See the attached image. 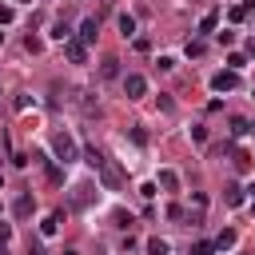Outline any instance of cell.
<instances>
[{"mask_svg":"<svg viewBox=\"0 0 255 255\" xmlns=\"http://www.w3.org/2000/svg\"><path fill=\"white\" fill-rule=\"evenodd\" d=\"M243 64H247V60H243V56H239V52H231V56H227V68H235V72H239V68H243Z\"/></svg>","mask_w":255,"mask_h":255,"instance_id":"25","label":"cell"},{"mask_svg":"<svg viewBox=\"0 0 255 255\" xmlns=\"http://www.w3.org/2000/svg\"><path fill=\"white\" fill-rule=\"evenodd\" d=\"M0 183H4V175H0Z\"/></svg>","mask_w":255,"mask_h":255,"instance_id":"31","label":"cell"},{"mask_svg":"<svg viewBox=\"0 0 255 255\" xmlns=\"http://www.w3.org/2000/svg\"><path fill=\"white\" fill-rule=\"evenodd\" d=\"M147 255H167V239L151 235V239H147Z\"/></svg>","mask_w":255,"mask_h":255,"instance_id":"16","label":"cell"},{"mask_svg":"<svg viewBox=\"0 0 255 255\" xmlns=\"http://www.w3.org/2000/svg\"><path fill=\"white\" fill-rule=\"evenodd\" d=\"M215 247H219V251H223V247H235V231H219V235H215Z\"/></svg>","mask_w":255,"mask_h":255,"instance_id":"21","label":"cell"},{"mask_svg":"<svg viewBox=\"0 0 255 255\" xmlns=\"http://www.w3.org/2000/svg\"><path fill=\"white\" fill-rule=\"evenodd\" d=\"M219 28V12H207L203 20H199V32H215Z\"/></svg>","mask_w":255,"mask_h":255,"instance_id":"17","label":"cell"},{"mask_svg":"<svg viewBox=\"0 0 255 255\" xmlns=\"http://www.w3.org/2000/svg\"><path fill=\"white\" fill-rule=\"evenodd\" d=\"M96 171H100V179H104V187H108V191H120V183H124V179H120V171H116V167H112L108 159H104V163H100Z\"/></svg>","mask_w":255,"mask_h":255,"instance_id":"5","label":"cell"},{"mask_svg":"<svg viewBox=\"0 0 255 255\" xmlns=\"http://www.w3.org/2000/svg\"><path fill=\"white\" fill-rule=\"evenodd\" d=\"M231 163H235L239 171H251V155H247V151H231Z\"/></svg>","mask_w":255,"mask_h":255,"instance_id":"18","label":"cell"},{"mask_svg":"<svg viewBox=\"0 0 255 255\" xmlns=\"http://www.w3.org/2000/svg\"><path fill=\"white\" fill-rule=\"evenodd\" d=\"M211 88H215L219 96H223V92H235V88H239V72H235V68L215 72V76H211Z\"/></svg>","mask_w":255,"mask_h":255,"instance_id":"2","label":"cell"},{"mask_svg":"<svg viewBox=\"0 0 255 255\" xmlns=\"http://www.w3.org/2000/svg\"><path fill=\"white\" fill-rule=\"evenodd\" d=\"M247 131H255V128H251L247 120H239V116H235V120H231V135H247Z\"/></svg>","mask_w":255,"mask_h":255,"instance_id":"19","label":"cell"},{"mask_svg":"<svg viewBox=\"0 0 255 255\" xmlns=\"http://www.w3.org/2000/svg\"><path fill=\"white\" fill-rule=\"evenodd\" d=\"M0 44H4V32H0Z\"/></svg>","mask_w":255,"mask_h":255,"instance_id":"29","label":"cell"},{"mask_svg":"<svg viewBox=\"0 0 255 255\" xmlns=\"http://www.w3.org/2000/svg\"><path fill=\"white\" fill-rule=\"evenodd\" d=\"M84 163H92V167H100V163H104V155H100L96 147H88V151H84Z\"/></svg>","mask_w":255,"mask_h":255,"instance_id":"23","label":"cell"},{"mask_svg":"<svg viewBox=\"0 0 255 255\" xmlns=\"http://www.w3.org/2000/svg\"><path fill=\"white\" fill-rule=\"evenodd\" d=\"M64 56L72 60V64H88V44L76 36V40H64Z\"/></svg>","mask_w":255,"mask_h":255,"instance_id":"4","label":"cell"},{"mask_svg":"<svg viewBox=\"0 0 255 255\" xmlns=\"http://www.w3.org/2000/svg\"><path fill=\"white\" fill-rule=\"evenodd\" d=\"M223 199H227V207H239V203H243V187H239V183H227V187H223Z\"/></svg>","mask_w":255,"mask_h":255,"instance_id":"12","label":"cell"},{"mask_svg":"<svg viewBox=\"0 0 255 255\" xmlns=\"http://www.w3.org/2000/svg\"><path fill=\"white\" fill-rule=\"evenodd\" d=\"M56 223H60V211H56V215H48V219L40 223V235H56Z\"/></svg>","mask_w":255,"mask_h":255,"instance_id":"20","label":"cell"},{"mask_svg":"<svg viewBox=\"0 0 255 255\" xmlns=\"http://www.w3.org/2000/svg\"><path fill=\"white\" fill-rule=\"evenodd\" d=\"M120 36H124V40H128V36H135V16H128V12L120 16Z\"/></svg>","mask_w":255,"mask_h":255,"instance_id":"14","label":"cell"},{"mask_svg":"<svg viewBox=\"0 0 255 255\" xmlns=\"http://www.w3.org/2000/svg\"><path fill=\"white\" fill-rule=\"evenodd\" d=\"M251 211H255V203H251Z\"/></svg>","mask_w":255,"mask_h":255,"instance_id":"32","label":"cell"},{"mask_svg":"<svg viewBox=\"0 0 255 255\" xmlns=\"http://www.w3.org/2000/svg\"><path fill=\"white\" fill-rule=\"evenodd\" d=\"M251 8H255V0H243V4H235V8L227 12V20H231V24H243V20L251 16Z\"/></svg>","mask_w":255,"mask_h":255,"instance_id":"9","label":"cell"},{"mask_svg":"<svg viewBox=\"0 0 255 255\" xmlns=\"http://www.w3.org/2000/svg\"><path fill=\"white\" fill-rule=\"evenodd\" d=\"M32 211H36V199H32V195H20V199L12 203V215H16V219H28Z\"/></svg>","mask_w":255,"mask_h":255,"instance_id":"8","label":"cell"},{"mask_svg":"<svg viewBox=\"0 0 255 255\" xmlns=\"http://www.w3.org/2000/svg\"><path fill=\"white\" fill-rule=\"evenodd\" d=\"M52 40H60V44H64V40H72V28H68L64 20H56V24H52Z\"/></svg>","mask_w":255,"mask_h":255,"instance_id":"15","label":"cell"},{"mask_svg":"<svg viewBox=\"0 0 255 255\" xmlns=\"http://www.w3.org/2000/svg\"><path fill=\"white\" fill-rule=\"evenodd\" d=\"M76 104H80V108H84L88 116H100V104L92 100V92H76Z\"/></svg>","mask_w":255,"mask_h":255,"instance_id":"11","label":"cell"},{"mask_svg":"<svg viewBox=\"0 0 255 255\" xmlns=\"http://www.w3.org/2000/svg\"><path fill=\"white\" fill-rule=\"evenodd\" d=\"M8 239H12V227H8V223H0V247H4Z\"/></svg>","mask_w":255,"mask_h":255,"instance_id":"28","label":"cell"},{"mask_svg":"<svg viewBox=\"0 0 255 255\" xmlns=\"http://www.w3.org/2000/svg\"><path fill=\"white\" fill-rule=\"evenodd\" d=\"M112 219H116V227H131V215H124V211H116Z\"/></svg>","mask_w":255,"mask_h":255,"instance_id":"26","label":"cell"},{"mask_svg":"<svg viewBox=\"0 0 255 255\" xmlns=\"http://www.w3.org/2000/svg\"><path fill=\"white\" fill-rule=\"evenodd\" d=\"M155 183H159V187H163V191H179V175H175V171H171V167H163V171H159V179H155Z\"/></svg>","mask_w":255,"mask_h":255,"instance_id":"10","label":"cell"},{"mask_svg":"<svg viewBox=\"0 0 255 255\" xmlns=\"http://www.w3.org/2000/svg\"><path fill=\"white\" fill-rule=\"evenodd\" d=\"M92 199H96V187L92 183H76L72 187V207H88Z\"/></svg>","mask_w":255,"mask_h":255,"instance_id":"6","label":"cell"},{"mask_svg":"<svg viewBox=\"0 0 255 255\" xmlns=\"http://www.w3.org/2000/svg\"><path fill=\"white\" fill-rule=\"evenodd\" d=\"M52 151L60 155V163H76V155H80V147H76V139L68 131H56L52 135Z\"/></svg>","mask_w":255,"mask_h":255,"instance_id":"1","label":"cell"},{"mask_svg":"<svg viewBox=\"0 0 255 255\" xmlns=\"http://www.w3.org/2000/svg\"><path fill=\"white\" fill-rule=\"evenodd\" d=\"M203 52H207V44H203V40H187V56H195V60H199Z\"/></svg>","mask_w":255,"mask_h":255,"instance_id":"22","label":"cell"},{"mask_svg":"<svg viewBox=\"0 0 255 255\" xmlns=\"http://www.w3.org/2000/svg\"><path fill=\"white\" fill-rule=\"evenodd\" d=\"M124 96H128V100H143V96H147V80H143L139 72L124 76Z\"/></svg>","mask_w":255,"mask_h":255,"instance_id":"3","label":"cell"},{"mask_svg":"<svg viewBox=\"0 0 255 255\" xmlns=\"http://www.w3.org/2000/svg\"><path fill=\"white\" fill-rule=\"evenodd\" d=\"M251 191H255V187H251Z\"/></svg>","mask_w":255,"mask_h":255,"instance_id":"33","label":"cell"},{"mask_svg":"<svg viewBox=\"0 0 255 255\" xmlns=\"http://www.w3.org/2000/svg\"><path fill=\"white\" fill-rule=\"evenodd\" d=\"M12 16H16V12H12L8 4H0V24H12Z\"/></svg>","mask_w":255,"mask_h":255,"instance_id":"27","label":"cell"},{"mask_svg":"<svg viewBox=\"0 0 255 255\" xmlns=\"http://www.w3.org/2000/svg\"><path fill=\"white\" fill-rule=\"evenodd\" d=\"M251 56H255V44H251Z\"/></svg>","mask_w":255,"mask_h":255,"instance_id":"30","label":"cell"},{"mask_svg":"<svg viewBox=\"0 0 255 255\" xmlns=\"http://www.w3.org/2000/svg\"><path fill=\"white\" fill-rule=\"evenodd\" d=\"M96 32H100V20H96V16L80 20V40H84V44H96Z\"/></svg>","mask_w":255,"mask_h":255,"instance_id":"7","label":"cell"},{"mask_svg":"<svg viewBox=\"0 0 255 255\" xmlns=\"http://www.w3.org/2000/svg\"><path fill=\"white\" fill-rule=\"evenodd\" d=\"M100 76H104V80H116V76H120V60H116V56H108V60L100 64Z\"/></svg>","mask_w":255,"mask_h":255,"instance_id":"13","label":"cell"},{"mask_svg":"<svg viewBox=\"0 0 255 255\" xmlns=\"http://www.w3.org/2000/svg\"><path fill=\"white\" fill-rule=\"evenodd\" d=\"M191 255H215V243H195Z\"/></svg>","mask_w":255,"mask_h":255,"instance_id":"24","label":"cell"}]
</instances>
